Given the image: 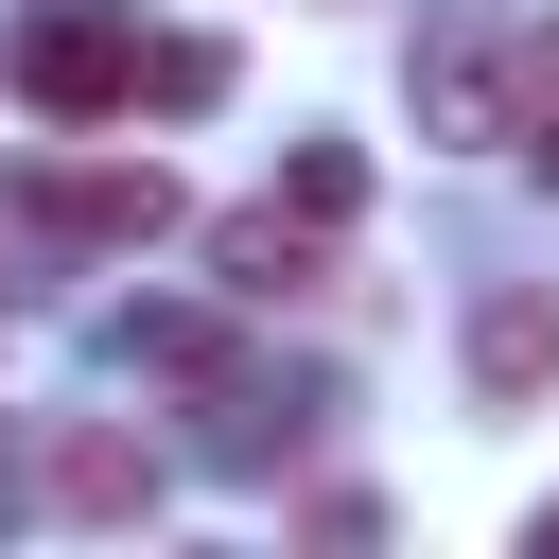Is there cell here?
Masks as SVG:
<instances>
[{"mask_svg":"<svg viewBox=\"0 0 559 559\" xmlns=\"http://www.w3.org/2000/svg\"><path fill=\"white\" fill-rule=\"evenodd\" d=\"M472 384H489V402H542V384H559V297H542V280L472 297Z\"/></svg>","mask_w":559,"mask_h":559,"instance_id":"5","label":"cell"},{"mask_svg":"<svg viewBox=\"0 0 559 559\" xmlns=\"http://www.w3.org/2000/svg\"><path fill=\"white\" fill-rule=\"evenodd\" d=\"M0 210L52 227V245H157V227H175V175H157V157H17Z\"/></svg>","mask_w":559,"mask_h":559,"instance_id":"1","label":"cell"},{"mask_svg":"<svg viewBox=\"0 0 559 559\" xmlns=\"http://www.w3.org/2000/svg\"><path fill=\"white\" fill-rule=\"evenodd\" d=\"M280 210H297V227H349V210H367V157H349V140H297Z\"/></svg>","mask_w":559,"mask_h":559,"instance_id":"8","label":"cell"},{"mask_svg":"<svg viewBox=\"0 0 559 559\" xmlns=\"http://www.w3.org/2000/svg\"><path fill=\"white\" fill-rule=\"evenodd\" d=\"M35 489H52V507H70V524H140V507H157V454H140V437H122V419H70V437H52V472H35Z\"/></svg>","mask_w":559,"mask_h":559,"instance_id":"3","label":"cell"},{"mask_svg":"<svg viewBox=\"0 0 559 559\" xmlns=\"http://www.w3.org/2000/svg\"><path fill=\"white\" fill-rule=\"evenodd\" d=\"M17 87H35L52 122H105V105H140V35H122L105 0H52V17L17 35Z\"/></svg>","mask_w":559,"mask_h":559,"instance_id":"2","label":"cell"},{"mask_svg":"<svg viewBox=\"0 0 559 559\" xmlns=\"http://www.w3.org/2000/svg\"><path fill=\"white\" fill-rule=\"evenodd\" d=\"M122 367H157V384H210V367H227V332H210V314H122Z\"/></svg>","mask_w":559,"mask_h":559,"instance_id":"9","label":"cell"},{"mask_svg":"<svg viewBox=\"0 0 559 559\" xmlns=\"http://www.w3.org/2000/svg\"><path fill=\"white\" fill-rule=\"evenodd\" d=\"M542 559H559V507H542Z\"/></svg>","mask_w":559,"mask_h":559,"instance_id":"11","label":"cell"},{"mask_svg":"<svg viewBox=\"0 0 559 559\" xmlns=\"http://www.w3.org/2000/svg\"><path fill=\"white\" fill-rule=\"evenodd\" d=\"M419 122H437V140H507V122H524V70H507L489 35H437V52H419Z\"/></svg>","mask_w":559,"mask_h":559,"instance_id":"4","label":"cell"},{"mask_svg":"<svg viewBox=\"0 0 559 559\" xmlns=\"http://www.w3.org/2000/svg\"><path fill=\"white\" fill-rule=\"evenodd\" d=\"M507 157H524V175H559V35L524 52V122H507Z\"/></svg>","mask_w":559,"mask_h":559,"instance_id":"10","label":"cell"},{"mask_svg":"<svg viewBox=\"0 0 559 559\" xmlns=\"http://www.w3.org/2000/svg\"><path fill=\"white\" fill-rule=\"evenodd\" d=\"M314 245H332V227H297V210H227V227H210L227 297H314Z\"/></svg>","mask_w":559,"mask_h":559,"instance_id":"6","label":"cell"},{"mask_svg":"<svg viewBox=\"0 0 559 559\" xmlns=\"http://www.w3.org/2000/svg\"><path fill=\"white\" fill-rule=\"evenodd\" d=\"M140 105H157V122L227 105V52H210V35H157V52H140Z\"/></svg>","mask_w":559,"mask_h":559,"instance_id":"7","label":"cell"}]
</instances>
